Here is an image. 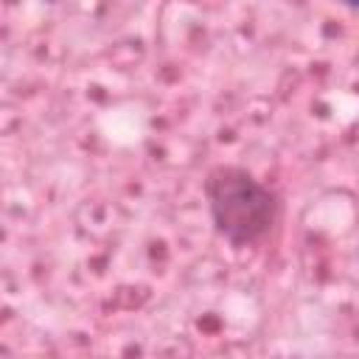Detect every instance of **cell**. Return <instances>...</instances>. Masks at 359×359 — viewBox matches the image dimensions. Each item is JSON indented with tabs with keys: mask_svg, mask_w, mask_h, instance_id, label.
I'll return each mask as SVG.
<instances>
[{
	"mask_svg": "<svg viewBox=\"0 0 359 359\" xmlns=\"http://www.w3.org/2000/svg\"><path fill=\"white\" fill-rule=\"evenodd\" d=\"M205 199L213 230L233 247L264 241L280 216L278 194L244 165H216L205 177Z\"/></svg>",
	"mask_w": 359,
	"mask_h": 359,
	"instance_id": "1",
	"label": "cell"
}]
</instances>
